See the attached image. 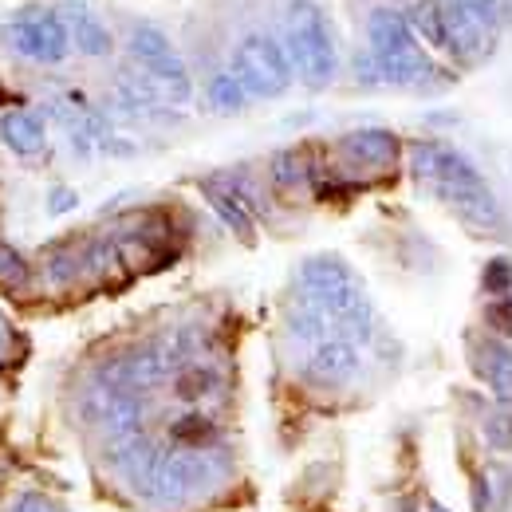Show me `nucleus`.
<instances>
[{"label":"nucleus","mask_w":512,"mask_h":512,"mask_svg":"<svg viewBox=\"0 0 512 512\" xmlns=\"http://www.w3.org/2000/svg\"><path fill=\"white\" fill-rule=\"evenodd\" d=\"M146 75L174 99V103H186L193 95V83H190V71H186V64H182V56L174 52V56H166V60H158V64L146 67Z\"/></svg>","instance_id":"2eb2a0df"},{"label":"nucleus","mask_w":512,"mask_h":512,"mask_svg":"<svg viewBox=\"0 0 512 512\" xmlns=\"http://www.w3.org/2000/svg\"><path fill=\"white\" fill-rule=\"evenodd\" d=\"M410 28L430 40L434 48H446V12H442V0H418L414 12H410Z\"/></svg>","instance_id":"f3484780"},{"label":"nucleus","mask_w":512,"mask_h":512,"mask_svg":"<svg viewBox=\"0 0 512 512\" xmlns=\"http://www.w3.org/2000/svg\"><path fill=\"white\" fill-rule=\"evenodd\" d=\"M83 264H87L83 253L60 249V253H52V260H48V276H52L56 284H67V280H75V272H83Z\"/></svg>","instance_id":"b1692460"},{"label":"nucleus","mask_w":512,"mask_h":512,"mask_svg":"<svg viewBox=\"0 0 512 512\" xmlns=\"http://www.w3.org/2000/svg\"><path fill=\"white\" fill-rule=\"evenodd\" d=\"M367 36H371V60L375 71L383 75L386 83H418L426 79L434 67L422 56L418 36L410 28V20L394 8H379L367 20Z\"/></svg>","instance_id":"7ed1b4c3"},{"label":"nucleus","mask_w":512,"mask_h":512,"mask_svg":"<svg viewBox=\"0 0 512 512\" xmlns=\"http://www.w3.org/2000/svg\"><path fill=\"white\" fill-rule=\"evenodd\" d=\"M288 60L304 75L308 87H327L335 79V36L327 28V16L312 0L288 4Z\"/></svg>","instance_id":"20e7f679"},{"label":"nucleus","mask_w":512,"mask_h":512,"mask_svg":"<svg viewBox=\"0 0 512 512\" xmlns=\"http://www.w3.org/2000/svg\"><path fill=\"white\" fill-rule=\"evenodd\" d=\"M300 296L323 308L335 335L347 343H367L371 339V300L359 284V276L347 268V260L339 256H308L300 264Z\"/></svg>","instance_id":"f03ea898"},{"label":"nucleus","mask_w":512,"mask_h":512,"mask_svg":"<svg viewBox=\"0 0 512 512\" xmlns=\"http://www.w3.org/2000/svg\"><path fill=\"white\" fill-rule=\"evenodd\" d=\"M485 323H489V331L497 335V339H512V296H493L489 300V308H485Z\"/></svg>","instance_id":"5701e85b"},{"label":"nucleus","mask_w":512,"mask_h":512,"mask_svg":"<svg viewBox=\"0 0 512 512\" xmlns=\"http://www.w3.org/2000/svg\"><path fill=\"white\" fill-rule=\"evenodd\" d=\"M339 146H343V158L355 162V166H363V170H386L398 158V138L390 130H379V127L355 130Z\"/></svg>","instance_id":"9b49d317"},{"label":"nucleus","mask_w":512,"mask_h":512,"mask_svg":"<svg viewBox=\"0 0 512 512\" xmlns=\"http://www.w3.org/2000/svg\"><path fill=\"white\" fill-rule=\"evenodd\" d=\"M8 40L20 56L36 60V64H60L71 48V28H67L60 16H32V20H20L8 28Z\"/></svg>","instance_id":"0eeeda50"},{"label":"nucleus","mask_w":512,"mask_h":512,"mask_svg":"<svg viewBox=\"0 0 512 512\" xmlns=\"http://www.w3.org/2000/svg\"><path fill=\"white\" fill-rule=\"evenodd\" d=\"M485 442L497 453H512V406H497L485 418Z\"/></svg>","instance_id":"412c9836"},{"label":"nucleus","mask_w":512,"mask_h":512,"mask_svg":"<svg viewBox=\"0 0 512 512\" xmlns=\"http://www.w3.org/2000/svg\"><path fill=\"white\" fill-rule=\"evenodd\" d=\"M170 434H174V442L182 449H209L217 442V426H213L209 418H201V414L178 418V422L170 426Z\"/></svg>","instance_id":"a211bd4d"},{"label":"nucleus","mask_w":512,"mask_h":512,"mask_svg":"<svg viewBox=\"0 0 512 512\" xmlns=\"http://www.w3.org/2000/svg\"><path fill=\"white\" fill-rule=\"evenodd\" d=\"M0 284L4 288H28V264L12 245H0Z\"/></svg>","instance_id":"4be33fe9"},{"label":"nucleus","mask_w":512,"mask_h":512,"mask_svg":"<svg viewBox=\"0 0 512 512\" xmlns=\"http://www.w3.org/2000/svg\"><path fill=\"white\" fill-rule=\"evenodd\" d=\"M225 477V461L213 457L209 449H174L158 457L150 501H186L193 493L217 485Z\"/></svg>","instance_id":"423d86ee"},{"label":"nucleus","mask_w":512,"mask_h":512,"mask_svg":"<svg viewBox=\"0 0 512 512\" xmlns=\"http://www.w3.org/2000/svg\"><path fill=\"white\" fill-rule=\"evenodd\" d=\"M217 375L209 371V367H182L178 375H174V394L182 398V402H197V398H209L213 390H217Z\"/></svg>","instance_id":"6ab92c4d"},{"label":"nucleus","mask_w":512,"mask_h":512,"mask_svg":"<svg viewBox=\"0 0 512 512\" xmlns=\"http://www.w3.org/2000/svg\"><path fill=\"white\" fill-rule=\"evenodd\" d=\"M509 288H512V260H505V256L489 260V264H485V292L509 296Z\"/></svg>","instance_id":"393cba45"},{"label":"nucleus","mask_w":512,"mask_h":512,"mask_svg":"<svg viewBox=\"0 0 512 512\" xmlns=\"http://www.w3.org/2000/svg\"><path fill=\"white\" fill-rule=\"evenodd\" d=\"M71 40H75V48L83 56H107L111 52V32L91 12H83V8L71 12Z\"/></svg>","instance_id":"4468645a"},{"label":"nucleus","mask_w":512,"mask_h":512,"mask_svg":"<svg viewBox=\"0 0 512 512\" xmlns=\"http://www.w3.org/2000/svg\"><path fill=\"white\" fill-rule=\"evenodd\" d=\"M442 12H446V48L457 60L477 64V60L493 48V28L481 24V20L465 8V0H442Z\"/></svg>","instance_id":"6e6552de"},{"label":"nucleus","mask_w":512,"mask_h":512,"mask_svg":"<svg viewBox=\"0 0 512 512\" xmlns=\"http://www.w3.org/2000/svg\"><path fill=\"white\" fill-rule=\"evenodd\" d=\"M469 355H473L477 375L493 390V398H497L501 406H512V347L509 343L497 339V335L473 339V343H469Z\"/></svg>","instance_id":"1a4fd4ad"},{"label":"nucleus","mask_w":512,"mask_h":512,"mask_svg":"<svg viewBox=\"0 0 512 512\" xmlns=\"http://www.w3.org/2000/svg\"><path fill=\"white\" fill-rule=\"evenodd\" d=\"M410 162H414V174L430 182L434 193L453 205L461 221H469L473 229H505L497 197L465 154H457L453 146H442V142H418Z\"/></svg>","instance_id":"f257e3e1"},{"label":"nucleus","mask_w":512,"mask_h":512,"mask_svg":"<svg viewBox=\"0 0 512 512\" xmlns=\"http://www.w3.org/2000/svg\"><path fill=\"white\" fill-rule=\"evenodd\" d=\"M355 371H359V351L347 339H327L308 359V379L323 386L347 383V379H355Z\"/></svg>","instance_id":"9d476101"},{"label":"nucleus","mask_w":512,"mask_h":512,"mask_svg":"<svg viewBox=\"0 0 512 512\" xmlns=\"http://www.w3.org/2000/svg\"><path fill=\"white\" fill-rule=\"evenodd\" d=\"M245 99H249V91L241 87V79H237L233 71L213 75V83H209V103H213L217 111L233 115V111H241V107H245Z\"/></svg>","instance_id":"aec40b11"},{"label":"nucleus","mask_w":512,"mask_h":512,"mask_svg":"<svg viewBox=\"0 0 512 512\" xmlns=\"http://www.w3.org/2000/svg\"><path fill=\"white\" fill-rule=\"evenodd\" d=\"M201 190H205V197H209V205L217 209V217H221L241 241H253L256 225H253V213H249L245 201H241V193L225 190V186H217V182H205Z\"/></svg>","instance_id":"f8f14e48"},{"label":"nucleus","mask_w":512,"mask_h":512,"mask_svg":"<svg viewBox=\"0 0 512 512\" xmlns=\"http://www.w3.org/2000/svg\"><path fill=\"white\" fill-rule=\"evenodd\" d=\"M233 75L241 79V87L256 99H276L292 87L296 67L288 60V48L264 32H253L237 44L233 52Z\"/></svg>","instance_id":"39448f33"},{"label":"nucleus","mask_w":512,"mask_h":512,"mask_svg":"<svg viewBox=\"0 0 512 512\" xmlns=\"http://www.w3.org/2000/svg\"><path fill=\"white\" fill-rule=\"evenodd\" d=\"M4 339H8V320L0 316V347H4Z\"/></svg>","instance_id":"c756f323"},{"label":"nucleus","mask_w":512,"mask_h":512,"mask_svg":"<svg viewBox=\"0 0 512 512\" xmlns=\"http://www.w3.org/2000/svg\"><path fill=\"white\" fill-rule=\"evenodd\" d=\"M75 205V193L71 190H56L52 193V213H67Z\"/></svg>","instance_id":"c85d7f7f"},{"label":"nucleus","mask_w":512,"mask_h":512,"mask_svg":"<svg viewBox=\"0 0 512 512\" xmlns=\"http://www.w3.org/2000/svg\"><path fill=\"white\" fill-rule=\"evenodd\" d=\"M130 56L142 67H150V64H158V60H166V56H174V44H170V36H166L162 28L138 24V28L130 32Z\"/></svg>","instance_id":"dca6fc26"},{"label":"nucleus","mask_w":512,"mask_h":512,"mask_svg":"<svg viewBox=\"0 0 512 512\" xmlns=\"http://www.w3.org/2000/svg\"><path fill=\"white\" fill-rule=\"evenodd\" d=\"M485 505H489V485H485V477H477L473 481V509L485 512Z\"/></svg>","instance_id":"cd10ccee"},{"label":"nucleus","mask_w":512,"mask_h":512,"mask_svg":"<svg viewBox=\"0 0 512 512\" xmlns=\"http://www.w3.org/2000/svg\"><path fill=\"white\" fill-rule=\"evenodd\" d=\"M430 512H449L446 505H438V501H434V505H430Z\"/></svg>","instance_id":"7c9ffc66"},{"label":"nucleus","mask_w":512,"mask_h":512,"mask_svg":"<svg viewBox=\"0 0 512 512\" xmlns=\"http://www.w3.org/2000/svg\"><path fill=\"white\" fill-rule=\"evenodd\" d=\"M12 512H64V509H56L52 501H44V497H36V493H24Z\"/></svg>","instance_id":"bb28decb"},{"label":"nucleus","mask_w":512,"mask_h":512,"mask_svg":"<svg viewBox=\"0 0 512 512\" xmlns=\"http://www.w3.org/2000/svg\"><path fill=\"white\" fill-rule=\"evenodd\" d=\"M465 8L481 20V24H489L493 32H497V24H501V12H505V4L501 0H465Z\"/></svg>","instance_id":"a878e982"},{"label":"nucleus","mask_w":512,"mask_h":512,"mask_svg":"<svg viewBox=\"0 0 512 512\" xmlns=\"http://www.w3.org/2000/svg\"><path fill=\"white\" fill-rule=\"evenodd\" d=\"M0 138L16 154H36V150H44V123L32 111H8L0 119Z\"/></svg>","instance_id":"ddd939ff"}]
</instances>
